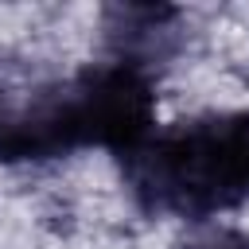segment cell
<instances>
[{
    "label": "cell",
    "mask_w": 249,
    "mask_h": 249,
    "mask_svg": "<svg viewBox=\"0 0 249 249\" xmlns=\"http://www.w3.org/2000/svg\"><path fill=\"white\" fill-rule=\"evenodd\" d=\"M144 206L206 218L249 202V113H222L152 136L128 160Z\"/></svg>",
    "instance_id": "1"
},
{
    "label": "cell",
    "mask_w": 249,
    "mask_h": 249,
    "mask_svg": "<svg viewBox=\"0 0 249 249\" xmlns=\"http://www.w3.org/2000/svg\"><path fill=\"white\" fill-rule=\"evenodd\" d=\"M70 144H101L124 160L152 140L156 93L140 62H113L86 70L70 89L54 93Z\"/></svg>",
    "instance_id": "2"
},
{
    "label": "cell",
    "mask_w": 249,
    "mask_h": 249,
    "mask_svg": "<svg viewBox=\"0 0 249 249\" xmlns=\"http://www.w3.org/2000/svg\"><path fill=\"white\" fill-rule=\"evenodd\" d=\"M195 249H249V237H245V233H237V230H218L214 237L198 241Z\"/></svg>",
    "instance_id": "3"
}]
</instances>
